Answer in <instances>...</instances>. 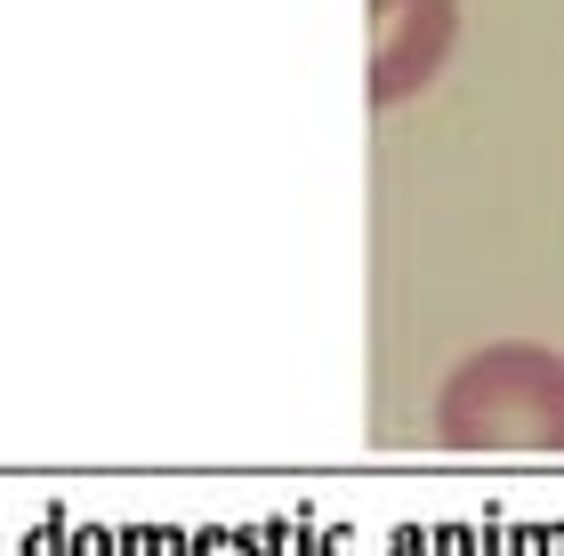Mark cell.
Masks as SVG:
<instances>
[{
    "label": "cell",
    "mask_w": 564,
    "mask_h": 556,
    "mask_svg": "<svg viewBox=\"0 0 564 556\" xmlns=\"http://www.w3.org/2000/svg\"><path fill=\"white\" fill-rule=\"evenodd\" d=\"M371 24H379V65H371V97L395 106L403 89H420L444 48L459 33V9L452 0H371Z\"/></svg>",
    "instance_id": "cell-2"
},
{
    "label": "cell",
    "mask_w": 564,
    "mask_h": 556,
    "mask_svg": "<svg viewBox=\"0 0 564 556\" xmlns=\"http://www.w3.org/2000/svg\"><path fill=\"white\" fill-rule=\"evenodd\" d=\"M452 427L468 436H556L564 444V371L532 347H500V356H476V371L452 388L444 403Z\"/></svg>",
    "instance_id": "cell-1"
}]
</instances>
